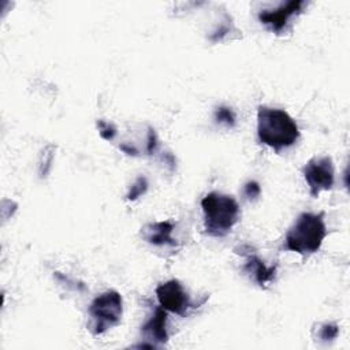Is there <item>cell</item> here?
Masks as SVG:
<instances>
[{
	"label": "cell",
	"mask_w": 350,
	"mask_h": 350,
	"mask_svg": "<svg viewBox=\"0 0 350 350\" xmlns=\"http://www.w3.org/2000/svg\"><path fill=\"white\" fill-rule=\"evenodd\" d=\"M257 135L261 144L280 152L298 141L299 129L284 109L260 105L257 111Z\"/></svg>",
	"instance_id": "obj_1"
},
{
	"label": "cell",
	"mask_w": 350,
	"mask_h": 350,
	"mask_svg": "<svg viewBox=\"0 0 350 350\" xmlns=\"http://www.w3.org/2000/svg\"><path fill=\"white\" fill-rule=\"evenodd\" d=\"M327 235L324 213H301L286 234V249L299 253H316Z\"/></svg>",
	"instance_id": "obj_2"
},
{
	"label": "cell",
	"mask_w": 350,
	"mask_h": 350,
	"mask_svg": "<svg viewBox=\"0 0 350 350\" xmlns=\"http://www.w3.org/2000/svg\"><path fill=\"white\" fill-rule=\"evenodd\" d=\"M204 226L211 237L227 235L238 221L239 205L231 196L212 191L201 201Z\"/></svg>",
	"instance_id": "obj_3"
},
{
	"label": "cell",
	"mask_w": 350,
	"mask_h": 350,
	"mask_svg": "<svg viewBox=\"0 0 350 350\" xmlns=\"http://www.w3.org/2000/svg\"><path fill=\"white\" fill-rule=\"evenodd\" d=\"M123 299L115 290H108L93 299L89 306V329L94 335L104 334L107 329L118 325L122 320Z\"/></svg>",
	"instance_id": "obj_4"
},
{
	"label": "cell",
	"mask_w": 350,
	"mask_h": 350,
	"mask_svg": "<svg viewBox=\"0 0 350 350\" xmlns=\"http://www.w3.org/2000/svg\"><path fill=\"white\" fill-rule=\"evenodd\" d=\"M302 174L312 197H317L321 191L329 190L334 185V163L328 156L310 159L304 165Z\"/></svg>",
	"instance_id": "obj_5"
},
{
	"label": "cell",
	"mask_w": 350,
	"mask_h": 350,
	"mask_svg": "<svg viewBox=\"0 0 350 350\" xmlns=\"http://www.w3.org/2000/svg\"><path fill=\"white\" fill-rule=\"evenodd\" d=\"M156 295L163 309L179 316H185L190 308H197L191 304L189 294L180 282L175 279L159 284L156 288Z\"/></svg>",
	"instance_id": "obj_6"
},
{
	"label": "cell",
	"mask_w": 350,
	"mask_h": 350,
	"mask_svg": "<svg viewBox=\"0 0 350 350\" xmlns=\"http://www.w3.org/2000/svg\"><path fill=\"white\" fill-rule=\"evenodd\" d=\"M305 1H288L286 4L279 5L275 10H264L258 14V19L261 23L267 25L273 33L279 34L284 30L288 21L302 11Z\"/></svg>",
	"instance_id": "obj_7"
},
{
	"label": "cell",
	"mask_w": 350,
	"mask_h": 350,
	"mask_svg": "<svg viewBox=\"0 0 350 350\" xmlns=\"http://www.w3.org/2000/svg\"><path fill=\"white\" fill-rule=\"evenodd\" d=\"M165 321H167V310L163 309L161 306H157L153 314L146 320V323L141 328L145 339L153 340L154 343H165L168 339Z\"/></svg>",
	"instance_id": "obj_8"
},
{
	"label": "cell",
	"mask_w": 350,
	"mask_h": 350,
	"mask_svg": "<svg viewBox=\"0 0 350 350\" xmlns=\"http://www.w3.org/2000/svg\"><path fill=\"white\" fill-rule=\"evenodd\" d=\"M141 235L142 238L156 246H163V245H171L174 246L176 242L171 237L174 231V224L170 221H154V223H148L141 228Z\"/></svg>",
	"instance_id": "obj_9"
},
{
	"label": "cell",
	"mask_w": 350,
	"mask_h": 350,
	"mask_svg": "<svg viewBox=\"0 0 350 350\" xmlns=\"http://www.w3.org/2000/svg\"><path fill=\"white\" fill-rule=\"evenodd\" d=\"M243 271L261 287L269 283L276 272L275 267H267L264 261L256 254H247L246 264L243 265Z\"/></svg>",
	"instance_id": "obj_10"
},
{
	"label": "cell",
	"mask_w": 350,
	"mask_h": 350,
	"mask_svg": "<svg viewBox=\"0 0 350 350\" xmlns=\"http://www.w3.org/2000/svg\"><path fill=\"white\" fill-rule=\"evenodd\" d=\"M146 190H148V180H146V178L145 176H138L135 179V182L133 183V186L130 187V190H129L126 197H127V200L134 201L138 197H141L142 194H145Z\"/></svg>",
	"instance_id": "obj_11"
},
{
	"label": "cell",
	"mask_w": 350,
	"mask_h": 350,
	"mask_svg": "<svg viewBox=\"0 0 350 350\" xmlns=\"http://www.w3.org/2000/svg\"><path fill=\"white\" fill-rule=\"evenodd\" d=\"M215 119L220 124H226L228 127H232L235 124V113L231 108L220 107L215 111Z\"/></svg>",
	"instance_id": "obj_12"
},
{
	"label": "cell",
	"mask_w": 350,
	"mask_h": 350,
	"mask_svg": "<svg viewBox=\"0 0 350 350\" xmlns=\"http://www.w3.org/2000/svg\"><path fill=\"white\" fill-rule=\"evenodd\" d=\"M338 334H339V328L335 323L321 324L319 325V329H317V338L320 340H332L338 336Z\"/></svg>",
	"instance_id": "obj_13"
},
{
	"label": "cell",
	"mask_w": 350,
	"mask_h": 350,
	"mask_svg": "<svg viewBox=\"0 0 350 350\" xmlns=\"http://www.w3.org/2000/svg\"><path fill=\"white\" fill-rule=\"evenodd\" d=\"M97 129L100 131L101 138H104L107 141H112L113 137L116 135V129L113 127V124L109 122H105L103 119L97 120Z\"/></svg>",
	"instance_id": "obj_14"
},
{
	"label": "cell",
	"mask_w": 350,
	"mask_h": 350,
	"mask_svg": "<svg viewBox=\"0 0 350 350\" xmlns=\"http://www.w3.org/2000/svg\"><path fill=\"white\" fill-rule=\"evenodd\" d=\"M260 191H261V189H260L258 183L254 182V180L247 182V183L245 185V189H243V194H245V197L249 198V200L257 198V197L260 196Z\"/></svg>",
	"instance_id": "obj_15"
},
{
	"label": "cell",
	"mask_w": 350,
	"mask_h": 350,
	"mask_svg": "<svg viewBox=\"0 0 350 350\" xmlns=\"http://www.w3.org/2000/svg\"><path fill=\"white\" fill-rule=\"evenodd\" d=\"M156 146H157V137H156V133L154 130L149 129V133H148V152L149 153H153L156 150Z\"/></svg>",
	"instance_id": "obj_16"
}]
</instances>
